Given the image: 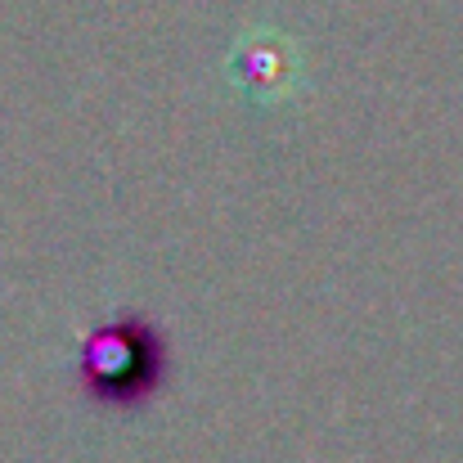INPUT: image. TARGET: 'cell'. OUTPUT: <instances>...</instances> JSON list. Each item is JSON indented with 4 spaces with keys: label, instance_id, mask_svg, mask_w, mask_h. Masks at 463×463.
Listing matches in <instances>:
<instances>
[{
    "label": "cell",
    "instance_id": "cell-1",
    "mask_svg": "<svg viewBox=\"0 0 463 463\" xmlns=\"http://www.w3.org/2000/svg\"><path fill=\"white\" fill-rule=\"evenodd\" d=\"M68 378L90 410L136 419L171 383V337L154 315L122 307L81 333Z\"/></svg>",
    "mask_w": 463,
    "mask_h": 463
},
{
    "label": "cell",
    "instance_id": "cell-2",
    "mask_svg": "<svg viewBox=\"0 0 463 463\" xmlns=\"http://www.w3.org/2000/svg\"><path fill=\"white\" fill-rule=\"evenodd\" d=\"M225 81L257 109L293 104L307 90V50L279 27H248L225 54Z\"/></svg>",
    "mask_w": 463,
    "mask_h": 463
}]
</instances>
